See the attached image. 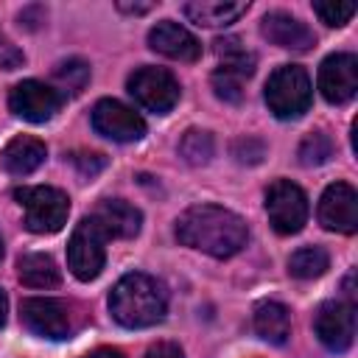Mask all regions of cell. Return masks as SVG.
<instances>
[{
	"label": "cell",
	"instance_id": "obj_24",
	"mask_svg": "<svg viewBox=\"0 0 358 358\" xmlns=\"http://www.w3.org/2000/svg\"><path fill=\"white\" fill-rule=\"evenodd\" d=\"M53 78H56V84H59L64 92L78 95V92L87 87V81H90V64H87L84 59H67V62L56 64Z\"/></svg>",
	"mask_w": 358,
	"mask_h": 358
},
{
	"label": "cell",
	"instance_id": "obj_2",
	"mask_svg": "<svg viewBox=\"0 0 358 358\" xmlns=\"http://www.w3.org/2000/svg\"><path fill=\"white\" fill-rule=\"evenodd\" d=\"M165 308H168L165 288L143 271H131V274L120 277L109 294L112 319L131 330L157 324L165 316Z\"/></svg>",
	"mask_w": 358,
	"mask_h": 358
},
{
	"label": "cell",
	"instance_id": "obj_12",
	"mask_svg": "<svg viewBox=\"0 0 358 358\" xmlns=\"http://www.w3.org/2000/svg\"><path fill=\"white\" fill-rule=\"evenodd\" d=\"M319 221L330 232L352 235L358 229V193L347 182H333L319 199Z\"/></svg>",
	"mask_w": 358,
	"mask_h": 358
},
{
	"label": "cell",
	"instance_id": "obj_3",
	"mask_svg": "<svg viewBox=\"0 0 358 358\" xmlns=\"http://www.w3.org/2000/svg\"><path fill=\"white\" fill-rule=\"evenodd\" d=\"M263 95L274 117L296 120L310 106V78L299 64H282L268 76Z\"/></svg>",
	"mask_w": 358,
	"mask_h": 358
},
{
	"label": "cell",
	"instance_id": "obj_25",
	"mask_svg": "<svg viewBox=\"0 0 358 358\" xmlns=\"http://www.w3.org/2000/svg\"><path fill=\"white\" fill-rule=\"evenodd\" d=\"M333 157V140H330V134H324V131H310L302 143H299V162L302 165H322V162H327Z\"/></svg>",
	"mask_w": 358,
	"mask_h": 358
},
{
	"label": "cell",
	"instance_id": "obj_6",
	"mask_svg": "<svg viewBox=\"0 0 358 358\" xmlns=\"http://www.w3.org/2000/svg\"><path fill=\"white\" fill-rule=\"evenodd\" d=\"M266 213L280 235H294L308 221V196L291 179H277L266 190Z\"/></svg>",
	"mask_w": 358,
	"mask_h": 358
},
{
	"label": "cell",
	"instance_id": "obj_21",
	"mask_svg": "<svg viewBox=\"0 0 358 358\" xmlns=\"http://www.w3.org/2000/svg\"><path fill=\"white\" fill-rule=\"evenodd\" d=\"M215 45V56L221 59V67L224 70H232V73H241L243 78H249L255 73V53L246 50V45H241L238 36H221L213 42Z\"/></svg>",
	"mask_w": 358,
	"mask_h": 358
},
{
	"label": "cell",
	"instance_id": "obj_17",
	"mask_svg": "<svg viewBox=\"0 0 358 358\" xmlns=\"http://www.w3.org/2000/svg\"><path fill=\"white\" fill-rule=\"evenodd\" d=\"M48 157V148L42 140L36 137H28V134H20L14 140H8V145L3 148V165L8 173L14 176H28L34 173Z\"/></svg>",
	"mask_w": 358,
	"mask_h": 358
},
{
	"label": "cell",
	"instance_id": "obj_1",
	"mask_svg": "<svg viewBox=\"0 0 358 358\" xmlns=\"http://www.w3.org/2000/svg\"><path fill=\"white\" fill-rule=\"evenodd\" d=\"M176 238L179 243L199 249L210 257H232L246 246L249 229L246 221L218 204H196L187 207L176 221Z\"/></svg>",
	"mask_w": 358,
	"mask_h": 358
},
{
	"label": "cell",
	"instance_id": "obj_16",
	"mask_svg": "<svg viewBox=\"0 0 358 358\" xmlns=\"http://www.w3.org/2000/svg\"><path fill=\"white\" fill-rule=\"evenodd\" d=\"M90 218L101 227V232L106 238H134L140 232V224H143L140 210L123 199H103L92 210Z\"/></svg>",
	"mask_w": 358,
	"mask_h": 358
},
{
	"label": "cell",
	"instance_id": "obj_31",
	"mask_svg": "<svg viewBox=\"0 0 358 358\" xmlns=\"http://www.w3.org/2000/svg\"><path fill=\"white\" fill-rule=\"evenodd\" d=\"M145 358H185V352H182V347L173 344V341H157V344L148 347Z\"/></svg>",
	"mask_w": 358,
	"mask_h": 358
},
{
	"label": "cell",
	"instance_id": "obj_13",
	"mask_svg": "<svg viewBox=\"0 0 358 358\" xmlns=\"http://www.w3.org/2000/svg\"><path fill=\"white\" fill-rule=\"evenodd\" d=\"M319 90L330 103H347L358 92V59L352 53H333L319 67Z\"/></svg>",
	"mask_w": 358,
	"mask_h": 358
},
{
	"label": "cell",
	"instance_id": "obj_10",
	"mask_svg": "<svg viewBox=\"0 0 358 358\" xmlns=\"http://www.w3.org/2000/svg\"><path fill=\"white\" fill-rule=\"evenodd\" d=\"M92 129L115 143H134L145 134V120L131 106L115 98H103L92 109Z\"/></svg>",
	"mask_w": 358,
	"mask_h": 358
},
{
	"label": "cell",
	"instance_id": "obj_22",
	"mask_svg": "<svg viewBox=\"0 0 358 358\" xmlns=\"http://www.w3.org/2000/svg\"><path fill=\"white\" fill-rule=\"evenodd\" d=\"M330 268V257L322 246H302L288 257V271L296 280H313L322 277Z\"/></svg>",
	"mask_w": 358,
	"mask_h": 358
},
{
	"label": "cell",
	"instance_id": "obj_20",
	"mask_svg": "<svg viewBox=\"0 0 358 358\" xmlns=\"http://www.w3.org/2000/svg\"><path fill=\"white\" fill-rule=\"evenodd\" d=\"M20 282L28 288H53L59 282V268L50 255L45 252H28L17 260Z\"/></svg>",
	"mask_w": 358,
	"mask_h": 358
},
{
	"label": "cell",
	"instance_id": "obj_32",
	"mask_svg": "<svg viewBox=\"0 0 358 358\" xmlns=\"http://www.w3.org/2000/svg\"><path fill=\"white\" fill-rule=\"evenodd\" d=\"M84 358H123V352L120 350H112V347H98V350L87 352Z\"/></svg>",
	"mask_w": 358,
	"mask_h": 358
},
{
	"label": "cell",
	"instance_id": "obj_9",
	"mask_svg": "<svg viewBox=\"0 0 358 358\" xmlns=\"http://www.w3.org/2000/svg\"><path fill=\"white\" fill-rule=\"evenodd\" d=\"M313 330L330 352H347L355 341V302L333 299L316 310Z\"/></svg>",
	"mask_w": 358,
	"mask_h": 358
},
{
	"label": "cell",
	"instance_id": "obj_14",
	"mask_svg": "<svg viewBox=\"0 0 358 358\" xmlns=\"http://www.w3.org/2000/svg\"><path fill=\"white\" fill-rule=\"evenodd\" d=\"M260 34L271 45H277L282 50H294V53H305L316 42L313 31L302 20H296V17L285 14V11H268L263 17V22H260Z\"/></svg>",
	"mask_w": 358,
	"mask_h": 358
},
{
	"label": "cell",
	"instance_id": "obj_15",
	"mask_svg": "<svg viewBox=\"0 0 358 358\" xmlns=\"http://www.w3.org/2000/svg\"><path fill=\"white\" fill-rule=\"evenodd\" d=\"M148 45H151V50H157L168 59H176V62H196L201 56V42L173 20L157 22L148 31Z\"/></svg>",
	"mask_w": 358,
	"mask_h": 358
},
{
	"label": "cell",
	"instance_id": "obj_27",
	"mask_svg": "<svg viewBox=\"0 0 358 358\" xmlns=\"http://www.w3.org/2000/svg\"><path fill=\"white\" fill-rule=\"evenodd\" d=\"M313 11L319 14V20L330 28H341L352 20L355 14V3H313Z\"/></svg>",
	"mask_w": 358,
	"mask_h": 358
},
{
	"label": "cell",
	"instance_id": "obj_19",
	"mask_svg": "<svg viewBox=\"0 0 358 358\" xmlns=\"http://www.w3.org/2000/svg\"><path fill=\"white\" fill-rule=\"evenodd\" d=\"M255 330L268 344H285L291 336V313L280 302H260L255 308Z\"/></svg>",
	"mask_w": 358,
	"mask_h": 358
},
{
	"label": "cell",
	"instance_id": "obj_33",
	"mask_svg": "<svg viewBox=\"0 0 358 358\" xmlns=\"http://www.w3.org/2000/svg\"><path fill=\"white\" fill-rule=\"evenodd\" d=\"M117 8H120V11H129V14H145V11L151 8V3H123V0H120Z\"/></svg>",
	"mask_w": 358,
	"mask_h": 358
},
{
	"label": "cell",
	"instance_id": "obj_26",
	"mask_svg": "<svg viewBox=\"0 0 358 358\" xmlns=\"http://www.w3.org/2000/svg\"><path fill=\"white\" fill-rule=\"evenodd\" d=\"M243 84H246V78L241 73H232V70H224V67H218L213 73V90L221 101L238 103L243 98Z\"/></svg>",
	"mask_w": 358,
	"mask_h": 358
},
{
	"label": "cell",
	"instance_id": "obj_29",
	"mask_svg": "<svg viewBox=\"0 0 358 358\" xmlns=\"http://www.w3.org/2000/svg\"><path fill=\"white\" fill-rule=\"evenodd\" d=\"M70 159H73V165H76L84 176H92V173H98V171L106 165L103 154H73Z\"/></svg>",
	"mask_w": 358,
	"mask_h": 358
},
{
	"label": "cell",
	"instance_id": "obj_8",
	"mask_svg": "<svg viewBox=\"0 0 358 358\" xmlns=\"http://www.w3.org/2000/svg\"><path fill=\"white\" fill-rule=\"evenodd\" d=\"M20 319L22 324L42 336V338H67L73 330V319H70V308L62 299L53 296H28L20 305Z\"/></svg>",
	"mask_w": 358,
	"mask_h": 358
},
{
	"label": "cell",
	"instance_id": "obj_28",
	"mask_svg": "<svg viewBox=\"0 0 358 358\" xmlns=\"http://www.w3.org/2000/svg\"><path fill=\"white\" fill-rule=\"evenodd\" d=\"M232 154H235L238 162L255 165V162H260V159L266 157V145H263V140H257V137H241V140H235Z\"/></svg>",
	"mask_w": 358,
	"mask_h": 358
},
{
	"label": "cell",
	"instance_id": "obj_7",
	"mask_svg": "<svg viewBox=\"0 0 358 358\" xmlns=\"http://www.w3.org/2000/svg\"><path fill=\"white\" fill-rule=\"evenodd\" d=\"M129 92L143 109L165 115L179 101V81L165 67H137L129 76Z\"/></svg>",
	"mask_w": 358,
	"mask_h": 358
},
{
	"label": "cell",
	"instance_id": "obj_4",
	"mask_svg": "<svg viewBox=\"0 0 358 358\" xmlns=\"http://www.w3.org/2000/svg\"><path fill=\"white\" fill-rule=\"evenodd\" d=\"M17 204L25 213V227L36 235L59 232L67 224L70 199L50 185H34V187H17L14 190Z\"/></svg>",
	"mask_w": 358,
	"mask_h": 358
},
{
	"label": "cell",
	"instance_id": "obj_5",
	"mask_svg": "<svg viewBox=\"0 0 358 358\" xmlns=\"http://www.w3.org/2000/svg\"><path fill=\"white\" fill-rule=\"evenodd\" d=\"M103 243H106V235L90 215L76 224V229L67 241V268L73 271V277H78L81 282H90L101 274V268L106 263Z\"/></svg>",
	"mask_w": 358,
	"mask_h": 358
},
{
	"label": "cell",
	"instance_id": "obj_35",
	"mask_svg": "<svg viewBox=\"0 0 358 358\" xmlns=\"http://www.w3.org/2000/svg\"><path fill=\"white\" fill-rule=\"evenodd\" d=\"M0 257H3V241H0Z\"/></svg>",
	"mask_w": 358,
	"mask_h": 358
},
{
	"label": "cell",
	"instance_id": "obj_34",
	"mask_svg": "<svg viewBox=\"0 0 358 358\" xmlns=\"http://www.w3.org/2000/svg\"><path fill=\"white\" fill-rule=\"evenodd\" d=\"M6 308H8V302H6V294L0 291V327L6 324Z\"/></svg>",
	"mask_w": 358,
	"mask_h": 358
},
{
	"label": "cell",
	"instance_id": "obj_11",
	"mask_svg": "<svg viewBox=\"0 0 358 358\" xmlns=\"http://www.w3.org/2000/svg\"><path fill=\"white\" fill-rule=\"evenodd\" d=\"M59 106H62V95L53 87L42 84V81H34V78L14 84L11 92H8V109L17 117L28 120V123L50 120L59 112Z\"/></svg>",
	"mask_w": 358,
	"mask_h": 358
},
{
	"label": "cell",
	"instance_id": "obj_18",
	"mask_svg": "<svg viewBox=\"0 0 358 358\" xmlns=\"http://www.w3.org/2000/svg\"><path fill=\"white\" fill-rule=\"evenodd\" d=\"M243 11H246V3H232V0H190V3H185V14L196 25H207V28L229 25Z\"/></svg>",
	"mask_w": 358,
	"mask_h": 358
},
{
	"label": "cell",
	"instance_id": "obj_30",
	"mask_svg": "<svg viewBox=\"0 0 358 358\" xmlns=\"http://www.w3.org/2000/svg\"><path fill=\"white\" fill-rule=\"evenodd\" d=\"M22 62H25L22 50H17V48L0 34V67H3V70H14V67H20Z\"/></svg>",
	"mask_w": 358,
	"mask_h": 358
},
{
	"label": "cell",
	"instance_id": "obj_23",
	"mask_svg": "<svg viewBox=\"0 0 358 358\" xmlns=\"http://www.w3.org/2000/svg\"><path fill=\"white\" fill-rule=\"evenodd\" d=\"M213 151H215V143H213V134L210 131L187 129L182 134V140H179V154L190 165H207L210 157H213Z\"/></svg>",
	"mask_w": 358,
	"mask_h": 358
}]
</instances>
